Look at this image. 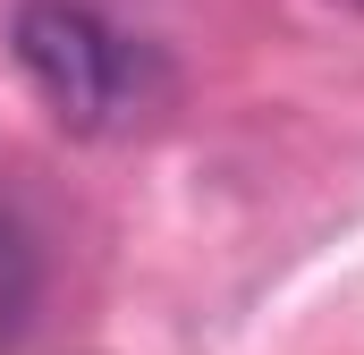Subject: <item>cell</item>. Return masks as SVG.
Masks as SVG:
<instances>
[{
  "instance_id": "obj_1",
  "label": "cell",
  "mask_w": 364,
  "mask_h": 355,
  "mask_svg": "<svg viewBox=\"0 0 364 355\" xmlns=\"http://www.w3.org/2000/svg\"><path fill=\"white\" fill-rule=\"evenodd\" d=\"M9 60H17V77L34 85V102L68 136H127L153 110V93H161L153 51L127 43L85 0H17Z\"/></svg>"
},
{
  "instance_id": "obj_2",
  "label": "cell",
  "mask_w": 364,
  "mask_h": 355,
  "mask_svg": "<svg viewBox=\"0 0 364 355\" xmlns=\"http://www.w3.org/2000/svg\"><path fill=\"white\" fill-rule=\"evenodd\" d=\"M26 288H34V254H26V229H17L9 203H0V347H9L17 322H26Z\"/></svg>"
},
{
  "instance_id": "obj_3",
  "label": "cell",
  "mask_w": 364,
  "mask_h": 355,
  "mask_svg": "<svg viewBox=\"0 0 364 355\" xmlns=\"http://www.w3.org/2000/svg\"><path fill=\"white\" fill-rule=\"evenodd\" d=\"M348 9H364V0H348Z\"/></svg>"
}]
</instances>
